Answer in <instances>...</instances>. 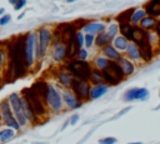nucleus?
<instances>
[{"instance_id": "obj_20", "label": "nucleus", "mask_w": 160, "mask_h": 144, "mask_svg": "<svg viewBox=\"0 0 160 144\" xmlns=\"http://www.w3.org/2000/svg\"><path fill=\"white\" fill-rule=\"evenodd\" d=\"M118 64L120 65V68H121V70H122L125 78H128V76H130V75H132V74L135 73V64H134L131 60H129L128 58H124V56H122V58L118 61Z\"/></svg>"}, {"instance_id": "obj_3", "label": "nucleus", "mask_w": 160, "mask_h": 144, "mask_svg": "<svg viewBox=\"0 0 160 144\" xmlns=\"http://www.w3.org/2000/svg\"><path fill=\"white\" fill-rule=\"evenodd\" d=\"M91 69L92 68L90 66L89 63H86L84 60H78V59L69 60L65 65V70H68L70 74H72V76L75 79L85 80V81H89Z\"/></svg>"}, {"instance_id": "obj_51", "label": "nucleus", "mask_w": 160, "mask_h": 144, "mask_svg": "<svg viewBox=\"0 0 160 144\" xmlns=\"http://www.w3.org/2000/svg\"><path fill=\"white\" fill-rule=\"evenodd\" d=\"M1 46H4V41L0 40V49H1Z\"/></svg>"}, {"instance_id": "obj_39", "label": "nucleus", "mask_w": 160, "mask_h": 144, "mask_svg": "<svg viewBox=\"0 0 160 144\" xmlns=\"http://www.w3.org/2000/svg\"><path fill=\"white\" fill-rule=\"evenodd\" d=\"M88 56H89V54H88V50L86 49H80L79 51H78V54H76V59L78 60H84V61H86V59H88Z\"/></svg>"}, {"instance_id": "obj_28", "label": "nucleus", "mask_w": 160, "mask_h": 144, "mask_svg": "<svg viewBox=\"0 0 160 144\" xmlns=\"http://www.w3.org/2000/svg\"><path fill=\"white\" fill-rule=\"evenodd\" d=\"M89 83H91L92 85H98V84H102L104 83V76H102V71L99 69L92 68L90 76H89Z\"/></svg>"}, {"instance_id": "obj_22", "label": "nucleus", "mask_w": 160, "mask_h": 144, "mask_svg": "<svg viewBox=\"0 0 160 144\" xmlns=\"http://www.w3.org/2000/svg\"><path fill=\"white\" fill-rule=\"evenodd\" d=\"M105 70H106L109 74H111L115 79H118L119 81H122V80L125 79L124 73H122V70H121L120 65L118 64V61H110V63H109V65H108V68H106Z\"/></svg>"}, {"instance_id": "obj_6", "label": "nucleus", "mask_w": 160, "mask_h": 144, "mask_svg": "<svg viewBox=\"0 0 160 144\" xmlns=\"http://www.w3.org/2000/svg\"><path fill=\"white\" fill-rule=\"evenodd\" d=\"M0 121L6 128H11L16 131H19L21 129V126L19 125L18 120L14 116V113L11 110V106H10L8 99L0 100Z\"/></svg>"}, {"instance_id": "obj_17", "label": "nucleus", "mask_w": 160, "mask_h": 144, "mask_svg": "<svg viewBox=\"0 0 160 144\" xmlns=\"http://www.w3.org/2000/svg\"><path fill=\"white\" fill-rule=\"evenodd\" d=\"M48 84H49V83H46V81L42 80V79H40V80H36L30 88L32 89V91H34L41 100L45 101V96H46V91H48Z\"/></svg>"}, {"instance_id": "obj_44", "label": "nucleus", "mask_w": 160, "mask_h": 144, "mask_svg": "<svg viewBox=\"0 0 160 144\" xmlns=\"http://www.w3.org/2000/svg\"><path fill=\"white\" fill-rule=\"evenodd\" d=\"M154 33L158 38H160V19H158L156 21V25H155V29H154Z\"/></svg>"}, {"instance_id": "obj_21", "label": "nucleus", "mask_w": 160, "mask_h": 144, "mask_svg": "<svg viewBox=\"0 0 160 144\" xmlns=\"http://www.w3.org/2000/svg\"><path fill=\"white\" fill-rule=\"evenodd\" d=\"M149 36H150V33H148V31L142 30L139 25H136V26H134V31H132V40H131V43H134V44L139 45L140 43H142V41L148 40V39H149Z\"/></svg>"}, {"instance_id": "obj_18", "label": "nucleus", "mask_w": 160, "mask_h": 144, "mask_svg": "<svg viewBox=\"0 0 160 144\" xmlns=\"http://www.w3.org/2000/svg\"><path fill=\"white\" fill-rule=\"evenodd\" d=\"M65 46H66V54H65V59H68V60H72V59L76 56L78 51H79L78 45H76V40H75V34L70 36V39L66 41Z\"/></svg>"}, {"instance_id": "obj_16", "label": "nucleus", "mask_w": 160, "mask_h": 144, "mask_svg": "<svg viewBox=\"0 0 160 144\" xmlns=\"http://www.w3.org/2000/svg\"><path fill=\"white\" fill-rule=\"evenodd\" d=\"M110 86L105 83L102 84H98V85H91V89H90V100H95V99H99L101 96H104L108 91H109Z\"/></svg>"}, {"instance_id": "obj_29", "label": "nucleus", "mask_w": 160, "mask_h": 144, "mask_svg": "<svg viewBox=\"0 0 160 144\" xmlns=\"http://www.w3.org/2000/svg\"><path fill=\"white\" fill-rule=\"evenodd\" d=\"M135 10H136L135 8H130V9H126V10H124V11H121V13L116 16V21H118L119 24L130 23L131 16H132V14H134V11H135Z\"/></svg>"}, {"instance_id": "obj_11", "label": "nucleus", "mask_w": 160, "mask_h": 144, "mask_svg": "<svg viewBox=\"0 0 160 144\" xmlns=\"http://www.w3.org/2000/svg\"><path fill=\"white\" fill-rule=\"evenodd\" d=\"M62 95V101H64V106L75 110V109H80L82 106V101L78 99V96L74 94V91L71 89H64L61 91Z\"/></svg>"}, {"instance_id": "obj_7", "label": "nucleus", "mask_w": 160, "mask_h": 144, "mask_svg": "<svg viewBox=\"0 0 160 144\" xmlns=\"http://www.w3.org/2000/svg\"><path fill=\"white\" fill-rule=\"evenodd\" d=\"M6 99H8L9 104H10V106H11V110H12L14 116H15V119L18 120L19 125L21 126V129L25 128V126L29 124V121H28V119H26V116H25V114H24V111H22V106H21V95L18 94V93H11Z\"/></svg>"}, {"instance_id": "obj_45", "label": "nucleus", "mask_w": 160, "mask_h": 144, "mask_svg": "<svg viewBox=\"0 0 160 144\" xmlns=\"http://www.w3.org/2000/svg\"><path fill=\"white\" fill-rule=\"evenodd\" d=\"M129 110H130V106H129V108H126V109H124V110H121V111H120V113H119V114L116 115V118H118V116H121L122 114H125V113H128Z\"/></svg>"}, {"instance_id": "obj_4", "label": "nucleus", "mask_w": 160, "mask_h": 144, "mask_svg": "<svg viewBox=\"0 0 160 144\" xmlns=\"http://www.w3.org/2000/svg\"><path fill=\"white\" fill-rule=\"evenodd\" d=\"M45 104L48 109L52 113H60L64 109V101H62V95L61 90L54 84H48V91L45 96Z\"/></svg>"}, {"instance_id": "obj_19", "label": "nucleus", "mask_w": 160, "mask_h": 144, "mask_svg": "<svg viewBox=\"0 0 160 144\" xmlns=\"http://www.w3.org/2000/svg\"><path fill=\"white\" fill-rule=\"evenodd\" d=\"M82 29L85 30L86 34H91V35H95L96 34L98 35V34L105 31V24L96 23V21H88Z\"/></svg>"}, {"instance_id": "obj_32", "label": "nucleus", "mask_w": 160, "mask_h": 144, "mask_svg": "<svg viewBox=\"0 0 160 144\" xmlns=\"http://www.w3.org/2000/svg\"><path fill=\"white\" fill-rule=\"evenodd\" d=\"M145 16H146V13H145L144 9H136V10L134 11L132 16H131L130 24L134 25V26H136V25H139V23H140Z\"/></svg>"}, {"instance_id": "obj_15", "label": "nucleus", "mask_w": 160, "mask_h": 144, "mask_svg": "<svg viewBox=\"0 0 160 144\" xmlns=\"http://www.w3.org/2000/svg\"><path fill=\"white\" fill-rule=\"evenodd\" d=\"M56 79H58V81H59V84H60L64 89H70L75 78H74L72 74H70L68 70H62V71H59V73L56 74Z\"/></svg>"}, {"instance_id": "obj_30", "label": "nucleus", "mask_w": 160, "mask_h": 144, "mask_svg": "<svg viewBox=\"0 0 160 144\" xmlns=\"http://www.w3.org/2000/svg\"><path fill=\"white\" fill-rule=\"evenodd\" d=\"M95 45L96 46H99V48H104V46H106V45H109L110 43H111V39L109 38V35L104 31V33H100V34H98V36H95Z\"/></svg>"}, {"instance_id": "obj_50", "label": "nucleus", "mask_w": 160, "mask_h": 144, "mask_svg": "<svg viewBox=\"0 0 160 144\" xmlns=\"http://www.w3.org/2000/svg\"><path fill=\"white\" fill-rule=\"evenodd\" d=\"M128 144H142L141 141H134V143H128Z\"/></svg>"}, {"instance_id": "obj_49", "label": "nucleus", "mask_w": 160, "mask_h": 144, "mask_svg": "<svg viewBox=\"0 0 160 144\" xmlns=\"http://www.w3.org/2000/svg\"><path fill=\"white\" fill-rule=\"evenodd\" d=\"M2 89V78L0 76V90Z\"/></svg>"}, {"instance_id": "obj_36", "label": "nucleus", "mask_w": 160, "mask_h": 144, "mask_svg": "<svg viewBox=\"0 0 160 144\" xmlns=\"http://www.w3.org/2000/svg\"><path fill=\"white\" fill-rule=\"evenodd\" d=\"M9 63V54L6 50L0 49V68H5V65Z\"/></svg>"}, {"instance_id": "obj_48", "label": "nucleus", "mask_w": 160, "mask_h": 144, "mask_svg": "<svg viewBox=\"0 0 160 144\" xmlns=\"http://www.w3.org/2000/svg\"><path fill=\"white\" fill-rule=\"evenodd\" d=\"M4 13H5V9L4 8H0V18L4 15Z\"/></svg>"}, {"instance_id": "obj_25", "label": "nucleus", "mask_w": 160, "mask_h": 144, "mask_svg": "<svg viewBox=\"0 0 160 144\" xmlns=\"http://www.w3.org/2000/svg\"><path fill=\"white\" fill-rule=\"evenodd\" d=\"M156 21H158L156 18H152V16H148V15H146V16L139 23V26H140L142 30L150 33V31H154L155 25H156Z\"/></svg>"}, {"instance_id": "obj_35", "label": "nucleus", "mask_w": 160, "mask_h": 144, "mask_svg": "<svg viewBox=\"0 0 160 144\" xmlns=\"http://www.w3.org/2000/svg\"><path fill=\"white\" fill-rule=\"evenodd\" d=\"M75 40H76V45H78V49H82L84 45H85V40H84V34L81 31H76L75 34Z\"/></svg>"}, {"instance_id": "obj_31", "label": "nucleus", "mask_w": 160, "mask_h": 144, "mask_svg": "<svg viewBox=\"0 0 160 144\" xmlns=\"http://www.w3.org/2000/svg\"><path fill=\"white\" fill-rule=\"evenodd\" d=\"M129 45V41L124 38V36H116L114 40H112V46L118 50V51H125L126 48Z\"/></svg>"}, {"instance_id": "obj_52", "label": "nucleus", "mask_w": 160, "mask_h": 144, "mask_svg": "<svg viewBox=\"0 0 160 144\" xmlns=\"http://www.w3.org/2000/svg\"><path fill=\"white\" fill-rule=\"evenodd\" d=\"M68 3H72V1H75V0H66Z\"/></svg>"}, {"instance_id": "obj_12", "label": "nucleus", "mask_w": 160, "mask_h": 144, "mask_svg": "<svg viewBox=\"0 0 160 144\" xmlns=\"http://www.w3.org/2000/svg\"><path fill=\"white\" fill-rule=\"evenodd\" d=\"M150 38V36H149ZM139 51H140V59L142 63H150L154 56H155V53H154V44L150 41V39L140 43L139 45Z\"/></svg>"}, {"instance_id": "obj_8", "label": "nucleus", "mask_w": 160, "mask_h": 144, "mask_svg": "<svg viewBox=\"0 0 160 144\" xmlns=\"http://www.w3.org/2000/svg\"><path fill=\"white\" fill-rule=\"evenodd\" d=\"M38 40V33H28L25 35V64L30 69L35 61V45Z\"/></svg>"}, {"instance_id": "obj_13", "label": "nucleus", "mask_w": 160, "mask_h": 144, "mask_svg": "<svg viewBox=\"0 0 160 144\" xmlns=\"http://www.w3.org/2000/svg\"><path fill=\"white\" fill-rule=\"evenodd\" d=\"M65 54H66V46L61 40L55 39L54 41V50H52V59L56 63H62L65 60Z\"/></svg>"}, {"instance_id": "obj_46", "label": "nucleus", "mask_w": 160, "mask_h": 144, "mask_svg": "<svg viewBox=\"0 0 160 144\" xmlns=\"http://www.w3.org/2000/svg\"><path fill=\"white\" fill-rule=\"evenodd\" d=\"M68 125H70V124H69V120H66V121L64 123V125L61 126V130H65V129L68 128Z\"/></svg>"}, {"instance_id": "obj_41", "label": "nucleus", "mask_w": 160, "mask_h": 144, "mask_svg": "<svg viewBox=\"0 0 160 144\" xmlns=\"http://www.w3.org/2000/svg\"><path fill=\"white\" fill-rule=\"evenodd\" d=\"M10 20H11V16L8 15V14H4V15L0 18V26H4V25H6V24H9Z\"/></svg>"}, {"instance_id": "obj_5", "label": "nucleus", "mask_w": 160, "mask_h": 144, "mask_svg": "<svg viewBox=\"0 0 160 144\" xmlns=\"http://www.w3.org/2000/svg\"><path fill=\"white\" fill-rule=\"evenodd\" d=\"M51 40H52V33L48 28L42 26L38 30V40L35 45V58L38 60H41L45 56Z\"/></svg>"}, {"instance_id": "obj_2", "label": "nucleus", "mask_w": 160, "mask_h": 144, "mask_svg": "<svg viewBox=\"0 0 160 144\" xmlns=\"http://www.w3.org/2000/svg\"><path fill=\"white\" fill-rule=\"evenodd\" d=\"M20 95H21V96L25 99V101L30 105V108H31V109L34 110V113L39 116V119H40L41 116H46V115H48L49 109H48L45 101L41 100V99L32 91L31 88H24V89L21 90V94H20Z\"/></svg>"}, {"instance_id": "obj_27", "label": "nucleus", "mask_w": 160, "mask_h": 144, "mask_svg": "<svg viewBox=\"0 0 160 144\" xmlns=\"http://www.w3.org/2000/svg\"><path fill=\"white\" fill-rule=\"evenodd\" d=\"M16 136V130L11 128H1L0 129V143H8Z\"/></svg>"}, {"instance_id": "obj_40", "label": "nucleus", "mask_w": 160, "mask_h": 144, "mask_svg": "<svg viewBox=\"0 0 160 144\" xmlns=\"http://www.w3.org/2000/svg\"><path fill=\"white\" fill-rule=\"evenodd\" d=\"M116 141L118 139L114 136H105L102 139H99V144H115Z\"/></svg>"}, {"instance_id": "obj_14", "label": "nucleus", "mask_w": 160, "mask_h": 144, "mask_svg": "<svg viewBox=\"0 0 160 144\" xmlns=\"http://www.w3.org/2000/svg\"><path fill=\"white\" fill-rule=\"evenodd\" d=\"M142 9L145 10L148 16H152L158 19L160 16V0H149L148 3L144 4Z\"/></svg>"}, {"instance_id": "obj_10", "label": "nucleus", "mask_w": 160, "mask_h": 144, "mask_svg": "<svg viewBox=\"0 0 160 144\" xmlns=\"http://www.w3.org/2000/svg\"><path fill=\"white\" fill-rule=\"evenodd\" d=\"M150 96V93L146 88H130L125 91L124 94V100L125 101H135V100H148Z\"/></svg>"}, {"instance_id": "obj_1", "label": "nucleus", "mask_w": 160, "mask_h": 144, "mask_svg": "<svg viewBox=\"0 0 160 144\" xmlns=\"http://www.w3.org/2000/svg\"><path fill=\"white\" fill-rule=\"evenodd\" d=\"M9 63L4 73L5 80L14 81L18 78H22L28 73L25 64V35H19L9 45Z\"/></svg>"}, {"instance_id": "obj_53", "label": "nucleus", "mask_w": 160, "mask_h": 144, "mask_svg": "<svg viewBox=\"0 0 160 144\" xmlns=\"http://www.w3.org/2000/svg\"><path fill=\"white\" fill-rule=\"evenodd\" d=\"M159 19H160V16H159Z\"/></svg>"}, {"instance_id": "obj_43", "label": "nucleus", "mask_w": 160, "mask_h": 144, "mask_svg": "<svg viewBox=\"0 0 160 144\" xmlns=\"http://www.w3.org/2000/svg\"><path fill=\"white\" fill-rule=\"evenodd\" d=\"M88 21H85V20H76L72 25H74V28L75 29H81V28H84L85 26V24H86Z\"/></svg>"}, {"instance_id": "obj_42", "label": "nucleus", "mask_w": 160, "mask_h": 144, "mask_svg": "<svg viewBox=\"0 0 160 144\" xmlns=\"http://www.w3.org/2000/svg\"><path fill=\"white\" fill-rule=\"evenodd\" d=\"M79 120H80V115H79V114H74V115H71V116H70V119H69V124L74 126V125H76V124H78V121H79Z\"/></svg>"}, {"instance_id": "obj_37", "label": "nucleus", "mask_w": 160, "mask_h": 144, "mask_svg": "<svg viewBox=\"0 0 160 144\" xmlns=\"http://www.w3.org/2000/svg\"><path fill=\"white\" fill-rule=\"evenodd\" d=\"M9 3L14 6V10H21L26 5V0H9Z\"/></svg>"}, {"instance_id": "obj_34", "label": "nucleus", "mask_w": 160, "mask_h": 144, "mask_svg": "<svg viewBox=\"0 0 160 144\" xmlns=\"http://www.w3.org/2000/svg\"><path fill=\"white\" fill-rule=\"evenodd\" d=\"M118 33H119V24H110V26L108 28V33H106L109 35V38L111 40H114L116 38Z\"/></svg>"}, {"instance_id": "obj_47", "label": "nucleus", "mask_w": 160, "mask_h": 144, "mask_svg": "<svg viewBox=\"0 0 160 144\" xmlns=\"http://www.w3.org/2000/svg\"><path fill=\"white\" fill-rule=\"evenodd\" d=\"M156 48H158V50L160 51V38H158V41H156Z\"/></svg>"}, {"instance_id": "obj_38", "label": "nucleus", "mask_w": 160, "mask_h": 144, "mask_svg": "<svg viewBox=\"0 0 160 144\" xmlns=\"http://www.w3.org/2000/svg\"><path fill=\"white\" fill-rule=\"evenodd\" d=\"M84 40H85V48H91L94 41H95V36L91 35V34H85L84 35Z\"/></svg>"}, {"instance_id": "obj_33", "label": "nucleus", "mask_w": 160, "mask_h": 144, "mask_svg": "<svg viewBox=\"0 0 160 144\" xmlns=\"http://www.w3.org/2000/svg\"><path fill=\"white\" fill-rule=\"evenodd\" d=\"M109 63H110V60H109V59H106L105 56H98V58L94 60L95 69H99V70H101V71H102L104 69H106V68H108Z\"/></svg>"}, {"instance_id": "obj_26", "label": "nucleus", "mask_w": 160, "mask_h": 144, "mask_svg": "<svg viewBox=\"0 0 160 144\" xmlns=\"http://www.w3.org/2000/svg\"><path fill=\"white\" fill-rule=\"evenodd\" d=\"M132 31H134V25H131L130 23L119 24V33H120V35L124 36L129 43H131V40H132Z\"/></svg>"}, {"instance_id": "obj_24", "label": "nucleus", "mask_w": 160, "mask_h": 144, "mask_svg": "<svg viewBox=\"0 0 160 144\" xmlns=\"http://www.w3.org/2000/svg\"><path fill=\"white\" fill-rule=\"evenodd\" d=\"M125 53H126L128 59L131 60L132 63H134V61H140V60H141V59H140L139 46H138L136 44H134V43H129V45H128Z\"/></svg>"}, {"instance_id": "obj_23", "label": "nucleus", "mask_w": 160, "mask_h": 144, "mask_svg": "<svg viewBox=\"0 0 160 144\" xmlns=\"http://www.w3.org/2000/svg\"><path fill=\"white\" fill-rule=\"evenodd\" d=\"M102 54H104L105 58L109 59L110 61H119V60L122 58L121 54H120V51H118L111 44H109V45H106V46L102 48Z\"/></svg>"}, {"instance_id": "obj_9", "label": "nucleus", "mask_w": 160, "mask_h": 144, "mask_svg": "<svg viewBox=\"0 0 160 144\" xmlns=\"http://www.w3.org/2000/svg\"><path fill=\"white\" fill-rule=\"evenodd\" d=\"M70 89L74 91V94L78 96V99L81 100L82 103L90 100V89H91V85H90L89 81L74 79L72 85H71Z\"/></svg>"}]
</instances>
